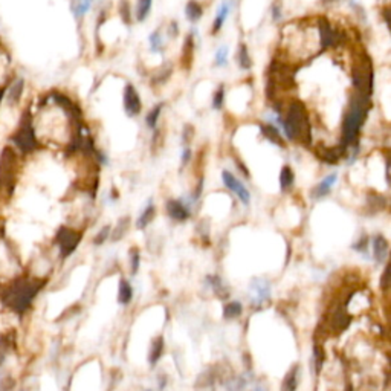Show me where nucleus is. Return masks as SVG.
I'll list each match as a JSON object with an SVG mask.
<instances>
[{
  "label": "nucleus",
  "mask_w": 391,
  "mask_h": 391,
  "mask_svg": "<svg viewBox=\"0 0 391 391\" xmlns=\"http://www.w3.org/2000/svg\"><path fill=\"white\" fill-rule=\"evenodd\" d=\"M167 213L168 216L176 220V222H185L188 217H189V210L180 202V201H176V199H170L167 201Z\"/></svg>",
  "instance_id": "4468645a"
},
{
  "label": "nucleus",
  "mask_w": 391,
  "mask_h": 391,
  "mask_svg": "<svg viewBox=\"0 0 391 391\" xmlns=\"http://www.w3.org/2000/svg\"><path fill=\"white\" fill-rule=\"evenodd\" d=\"M353 86L356 93L362 96H370L373 90V64L365 52L355 55L353 61Z\"/></svg>",
  "instance_id": "423d86ee"
},
{
  "label": "nucleus",
  "mask_w": 391,
  "mask_h": 391,
  "mask_svg": "<svg viewBox=\"0 0 391 391\" xmlns=\"http://www.w3.org/2000/svg\"><path fill=\"white\" fill-rule=\"evenodd\" d=\"M367 205H368L373 211H382V210L386 207V199L383 198L382 194L371 191V192L368 194V198H367Z\"/></svg>",
  "instance_id": "cd10ccee"
},
{
  "label": "nucleus",
  "mask_w": 391,
  "mask_h": 391,
  "mask_svg": "<svg viewBox=\"0 0 391 391\" xmlns=\"http://www.w3.org/2000/svg\"><path fill=\"white\" fill-rule=\"evenodd\" d=\"M162 109H164V104L161 103V104H158V106H154V107L147 113V116H145V124H147L150 129H156V124H158V121H159V116H161Z\"/></svg>",
  "instance_id": "7c9ffc66"
},
{
  "label": "nucleus",
  "mask_w": 391,
  "mask_h": 391,
  "mask_svg": "<svg viewBox=\"0 0 391 391\" xmlns=\"http://www.w3.org/2000/svg\"><path fill=\"white\" fill-rule=\"evenodd\" d=\"M243 314V306L239 301H231L223 307V317L226 320H236Z\"/></svg>",
  "instance_id": "393cba45"
},
{
  "label": "nucleus",
  "mask_w": 391,
  "mask_h": 391,
  "mask_svg": "<svg viewBox=\"0 0 391 391\" xmlns=\"http://www.w3.org/2000/svg\"><path fill=\"white\" fill-rule=\"evenodd\" d=\"M207 281L210 283V286L213 287V290L216 292L217 297H220V298H226L228 297V287L223 286V281H222L220 277L210 275V277H207Z\"/></svg>",
  "instance_id": "c756f323"
},
{
  "label": "nucleus",
  "mask_w": 391,
  "mask_h": 391,
  "mask_svg": "<svg viewBox=\"0 0 391 391\" xmlns=\"http://www.w3.org/2000/svg\"><path fill=\"white\" fill-rule=\"evenodd\" d=\"M261 132H263V135H264L269 141H272L273 144L284 147V141H283V138H281V133L278 132V129H277L275 126H272V124H263V126H261Z\"/></svg>",
  "instance_id": "b1692460"
},
{
  "label": "nucleus",
  "mask_w": 391,
  "mask_h": 391,
  "mask_svg": "<svg viewBox=\"0 0 391 391\" xmlns=\"http://www.w3.org/2000/svg\"><path fill=\"white\" fill-rule=\"evenodd\" d=\"M80 242H81V232H78L69 226L58 228L55 234V245L58 246L60 255L63 258H67L78 248Z\"/></svg>",
  "instance_id": "0eeeda50"
},
{
  "label": "nucleus",
  "mask_w": 391,
  "mask_h": 391,
  "mask_svg": "<svg viewBox=\"0 0 391 391\" xmlns=\"http://www.w3.org/2000/svg\"><path fill=\"white\" fill-rule=\"evenodd\" d=\"M120 14H121L123 22H124L126 25H132L133 16H132V7H130L129 0H121V4H120Z\"/></svg>",
  "instance_id": "f704fd0d"
},
{
  "label": "nucleus",
  "mask_w": 391,
  "mask_h": 391,
  "mask_svg": "<svg viewBox=\"0 0 391 391\" xmlns=\"http://www.w3.org/2000/svg\"><path fill=\"white\" fill-rule=\"evenodd\" d=\"M345 153V148L342 145L335 147V148H329L324 145H320L317 148V156H320V159L327 162V164H336Z\"/></svg>",
  "instance_id": "ddd939ff"
},
{
  "label": "nucleus",
  "mask_w": 391,
  "mask_h": 391,
  "mask_svg": "<svg viewBox=\"0 0 391 391\" xmlns=\"http://www.w3.org/2000/svg\"><path fill=\"white\" fill-rule=\"evenodd\" d=\"M5 359H7V351L0 348V365H4Z\"/></svg>",
  "instance_id": "3c124183"
},
{
  "label": "nucleus",
  "mask_w": 391,
  "mask_h": 391,
  "mask_svg": "<svg viewBox=\"0 0 391 391\" xmlns=\"http://www.w3.org/2000/svg\"><path fill=\"white\" fill-rule=\"evenodd\" d=\"M239 64H240L242 69H251L252 67V58H251L248 46L245 43H242L240 48H239Z\"/></svg>",
  "instance_id": "2f4dec72"
},
{
  "label": "nucleus",
  "mask_w": 391,
  "mask_h": 391,
  "mask_svg": "<svg viewBox=\"0 0 391 391\" xmlns=\"http://www.w3.org/2000/svg\"><path fill=\"white\" fill-rule=\"evenodd\" d=\"M86 2H89V4H92V0H86Z\"/></svg>",
  "instance_id": "5fc2aeb1"
},
{
  "label": "nucleus",
  "mask_w": 391,
  "mask_h": 391,
  "mask_svg": "<svg viewBox=\"0 0 391 391\" xmlns=\"http://www.w3.org/2000/svg\"><path fill=\"white\" fill-rule=\"evenodd\" d=\"M388 249H389V245H388V240L383 237V236H376L373 239V257L377 263H383L388 257Z\"/></svg>",
  "instance_id": "dca6fc26"
},
{
  "label": "nucleus",
  "mask_w": 391,
  "mask_h": 391,
  "mask_svg": "<svg viewBox=\"0 0 391 391\" xmlns=\"http://www.w3.org/2000/svg\"><path fill=\"white\" fill-rule=\"evenodd\" d=\"M133 298V287L127 280H121L120 283V292H118V303L123 306H127Z\"/></svg>",
  "instance_id": "a878e982"
},
{
  "label": "nucleus",
  "mask_w": 391,
  "mask_h": 391,
  "mask_svg": "<svg viewBox=\"0 0 391 391\" xmlns=\"http://www.w3.org/2000/svg\"><path fill=\"white\" fill-rule=\"evenodd\" d=\"M283 129L289 141L301 142L309 145L312 139L310 124L306 106L301 101H292L283 118Z\"/></svg>",
  "instance_id": "7ed1b4c3"
},
{
  "label": "nucleus",
  "mask_w": 391,
  "mask_h": 391,
  "mask_svg": "<svg viewBox=\"0 0 391 391\" xmlns=\"http://www.w3.org/2000/svg\"><path fill=\"white\" fill-rule=\"evenodd\" d=\"M194 138V127L191 124H185L183 130H182V141L185 144H189Z\"/></svg>",
  "instance_id": "79ce46f5"
},
{
  "label": "nucleus",
  "mask_w": 391,
  "mask_h": 391,
  "mask_svg": "<svg viewBox=\"0 0 391 391\" xmlns=\"http://www.w3.org/2000/svg\"><path fill=\"white\" fill-rule=\"evenodd\" d=\"M202 189H204V177H199V183H198V186L194 188V192H192V196H191L192 201H196V199L201 198Z\"/></svg>",
  "instance_id": "de8ad7c7"
},
{
  "label": "nucleus",
  "mask_w": 391,
  "mask_h": 391,
  "mask_svg": "<svg viewBox=\"0 0 391 391\" xmlns=\"http://www.w3.org/2000/svg\"><path fill=\"white\" fill-rule=\"evenodd\" d=\"M23 90H25V81L23 78H14V80L8 84V87L5 89V93H4V98H7V103L13 107V106H17L22 100V95H23Z\"/></svg>",
  "instance_id": "f8f14e48"
},
{
  "label": "nucleus",
  "mask_w": 391,
  "mask_h": 391,
  "mask_svg": "<svg viewBox=\"0 0 391 391\" xmlns=\"http://www.w3.org/2000/svg\"><path fill=\"white\" fill-rule=\"evenodd\" d=\"M214 64L217 67H223L228 64V48L226 46H220L216 52V58H214Z\"/></svg>",
  "instance_id": "c9c22d12"
},
{
  "label": "nucleus",
  "mask_w": 391,
  "mask_h": 391,
  "mask_svg": "<svg viewBox=\"0 0 391 391\" xmlns=\"http://www.w3.org/2000/svg\"><path fill=\"white\" fill-rule=\"evenodd\" d=\"M223 100H225V87L223 84L217 87V90L214 92V96H213V107L216 110H220L222 106H223Z\"/></svg>",
  "instance_id": "58836bf2"
},
{
  "label": "nucleus",
  "mask_w": 391,
  "mask_h": 391,
  "mask_svg": "<svg viewBox=\"0 0 391 391\" xmlns=\"http://www.w3.org/2000/svg\"><path fill=\"white\" fill-rule=\"evenodd\" d=\"M168 34H170L173 38H176V37L179 35V28H177V23H176V22H171V25H170V28H168Z\"/></svg>",
  "instance_id": "8fccbe9b"
},
{
  "label": "nucleus",
  "mask_w": 391,
  "mask_h": 391,
  "mask_svg": "<svg viewBox=\"0 0 391 391\" xmlns=\"http://www.w3.org/2000/svg\"><path fill=\"white\" fill-rule=\"evenodd\" d=\"M298 376H300V367L295 365L286 373V376L283 379V383H281V391H297Z\"/></svg>",
  "instance_id": "a211bd4d"
},
{
  "label": "nucleus",
  "mask_w": 391,
  "mask_h": 391,
  "mask_svg": "<svg viewBox=\"0 0 391 391\" xmlns=\"http://www.w3.org/2000/svg\"><path fill=\"white\" fill-rule=\"evenodd\" d=\"M367 246H368V237H367V236H362L361 240L353 245V249H356L358 252H365V251H367Z\"/></svg>",
  "instance_id": "a18cd8bd"
},
{
  "label": "nucleus",
  "mask_w": 391,
  "mask_h": 391,
  "mask_svg": "<svg viewBox=\"0 0 391 391\" xmlns=\"http://www.w3.org/2000/svg\"><path fill=\"white\" fill-rule=\"evenodd\" d=\"M11 142L14 145V150L17 154H31L40 147V142L37 139L35 129L32 124V115L29 110H25L22 113V118L19 121V126L16 132L11 136Z\"/></svg>",
  "instance_id": "39448f33"
},
{
  "label": "nucleus",
  "mask_w": 391,
  "mask_h": 391,
  "mask_svg": "<svg viewBox=\"0 0 391 391\" xmlns=\"http://www.w3.org/2000/svg\"><path fill=\"white\" fill-rule=\"evenodd\" d=\"M154 217H156V207L150 202V204L145 207V210L142 211V214L139 216L138 222H136L138 229H144V228H147V226L153 222Z\"/></svg>",
  "instance_id": "5701e85b"
},
{
  "label": "nucleus",
  "mask_w": 391,
  "mask_h": 391,
  "mask_svg": "<svg viewBox=\"0 0 391 391\" xmlns=\"http://www.w3.org/2000/svg\"><path fill=\"white\" fill-rule=\"evenodd\" d=\"M171 72H173V66L171 64H165L164 67H161V70L158 73L153 76L151 84H162V83H165L170 78Z\"/></svg>",
  "instance_id": "473e14b6"
},
{
  "label": "nucleus",
  "mask_w": 391,
  "mask_h": 391,
  "mask_svg": "<svg viewBox=\"0 0 391 391\" xmlns=\"http://www.w3.org/2000/svg\"><path fill=\"white\" fill-rule=\"evenodd\" d=\"M14 388V379L13 377H4L0 380V391H13Z\"/></svg>",
  "instance_id": "37998d69"
},
{
  "label": "nucleus",
  "mask_w": 391,
  "mask_h": 391,
  "mask_svg": "<svg viewBox=\"0 0 391 391\" xmlns=\"http://www.w3.org/2000/svg\"><path fill=\"white\" fill-rule=\"evenodd\" d=\"M318 29H320V42H321V46H323L324 49H326V48L336 46V45H341V43L345 40L344 31L333 29L332 25H330L324 17L320 19Z\"/></svg>",
  "instance_id": "6e6552de"
},
{
  "label": "nucleus",
  "mask_w": 391,
  "mask_h": 391,
  "mask_svg": "<svg viewBox=\"0 0 391 391\" xmlns=\"http://www.w3.org/2000/svg\"><path fill=\"white\" fill-rule=\"evenodd\" d=\"M336 2H339V0H321L323 5H333V4H336Z\"/></svg>",
  "instance_id": "603ef678"
},
{
  "label": "nucleus",
  "mask_w": 391,
  "mask_h": 391,
  "mask_svg": "<svg viewBox=\"0 0 391 391\" xmlns=\"http://www.w3.org/2000/svg\"><path fill=\"white\" fill-rule=\"evenodd\" d=\"M150 49L153 52H159V51H164V40H162V35L158 31H154L151 35H150Z\"/></svg>",
  "instance_id": "72a5a7b5"
},
{
  "label": "nucleus",
  "mask_w": 391,
  "mask_h": 391,
  "mask_svg": "<svg viewBox=\"0 0 391 391\" xmlns=\"http://www.w3.org/2000/svg\"><path fill=\"white\" fill-rule=\"evenodd\" d=\"M124 110L130 118L139 115L142 110V101L139 98V93L132 84H127L124 89Z\"/></svg>",
  "instance_id": "9b49d317"
},
{
  "label": "nucleus",
  "mask_w": 391,
  "mask_h": 391,
  "mask_svg": "<svg viewBox=\"0 0 391 391\" xmlns=\"http://www.w3.org/2000/svg\"><path fill=\"white\" fill-rule=\"evenodd\" d=\"M295 182V174L289 165H284L280 171V188L283 191H287Z\"/></svg>",
  "instance_id": "bb28decb"
},
{
  "label": "nucleus",
  "mask_w": 391,
  "mask_h": 391,
  "mask_svg": "<svg viewBox=\"0 0 391 391\" xmlns=\"http://www.w3.org/2000/svg\"><path fill=\"white\" fill-rule=\"evenodd\" d=\"M270 13H272V17L275 22H278L283 16V4L281 0H275V2L272 4V8H270Z\"/></svg>",
  "instance_id": "a19ab883"
},
{
  "label": "nucleus",
  "mask_w": 391,
  "mask_h": 391,
  "mask_svg": "<svg viewBox=\"0 0 391 391\" xmlns=\"http://www.w3.org/2000/svg\"><path fill=\"white\" fill-rule=\"evenodd\" d=\"M45 283L46 281L43 278L37 277H16L7 281L4 287H0V301L14 314L23 315L29 310L38 292L43 289Z\"/></svg>",
  "instance_id": "f257e3e1"
},
{
  "label": "nucleus",
  "mask_w": 391,
  "mask_h": 391,
  "mask_svg": "<svg viewBox=\"0 0 391 391\" xmlns=\"http://www.w3.org/2000/svg\"><path fill=\"white\" fill-rule=\"evenodd\" d=\"M252 391H264V389H263V388H261V386H257V388H254V389H252Z\"/></svg>",
  "instance_id": "864d4df0"
},
{
  "label": "nucleus",
  "mask_w": 391,
  "mask_h": 391,
  "mask_svg": "<svg viewBox=\"0 0 391 391\" xmlns=\"http://www.w3.org/2000/svg\"><path fill=\"white\" fill-rule=\"evenodd\" d=\"M139 264H141V255H139V251L138 248H132L130 251V269H132V273L133 275H136L138 270H139Z\"/></svg>",
  "instance_id": "e433bc0d"
},
{
  "label": "nucleus",
  "mask_w": 391,
  "mask_h": 391,
  "mask_svg": "<svg viewBox=\"0 0 391 391\" xmlns=\"http://www.w3.org/2000/svg\"><path fill=\"white\" fill-rule=\"evenodd\" d=\"M234 162H236V165H237V168L245 174V177H251V173H249V170H248V167L245 165V162L239 158V156H234Z\"/></svg>",
  "instance_id": "c03bdc74"
},
{
  "label": "nucleus",
  "mask_w": 391,
  "mask_h": 391,
  "mask_svg": "<svg viewBox=\"0 0 391 391\" xmlns=\"http://www.w3.org/2000/svg\"><path fill=\"white\" fill-rule=\"evenodd\" d=\"M110 232H112V228H110L109 225L103 226V228H101V231L96 234V236H95V239H93V245H96V246L103 245V243H104L107 239H110Z\"/></svg>",
  "instance_id": "4c0bfd02"
},
{
  "label": "nucleus",
  "mask_w": 391,
  "mask_h": 391,
  "mask_svg": "<svg viewBox=\"0 0 391 391\" xmlns=\"http://www.w3.org/2000/svg\"><path fill=\"white\" fill-rule=\"evenodd\" d=\"M368 113V98L359 93L353 95L350 100L348 110L344 116L342 123V147L347 148L348 145H355L358 135L361 132L362 124L367 120Z\"/></svg>",
  "instance_id": "f03ea898"
},
{
  "label": "nucleus",
  "mask_w": 391,
  "mask_h": 391,
  "mask_svg": "<svg viewBox=\"0 0 391 391\" xmlns=\"http://www.w3.org/2000/svg\"><path fill=\"white\" fill-rule=\"evenodd\" d=\"M388 275H389V266H386V267H385V270H383V275H382V280H380V286H382V289H383V290H386V289H388Z\"/></svg>",
  "instance_id": "09e8293b"
},
{
  "label": "nucleus",
  "mask_w": 391,
  "mask_h": 391,
  "mask_svg": "<svg viewBox=\"0 0 391 391\" xmlns=\"http://www.w3.org/2000/svg\"><path fill=\"white\" fill-rule=\"evenodd\" d=\"M194 37L192 34H188L185 38V43L182 46V66L189 70L194 61Z\"/></svg>",
  "instance_id": "f3484780"
},
{
  "label": "nucleus",
  "mask_w": 391,
  "mask_h": 391,
  "mask_svg": "<svg viewBox=\"0 0 391 391\" xmlns=\"http://www.w3.org/2000/svg\"><path fill=\"white\" fill-rule=\"evenodd\" d=\"M249 298L254 307H261L270 298V284L266 280H254L249 287Z\"/></svg>",
  "instance_id": "9d476101"
},
{
  "label": "nucleus",
  "mask_w": 391,
  "mask_h": 391,
  "mask_svg": "<svg viewBox=\"0 0 391 391\" xmlns=\"http://www.w3.org/2000/svg\"><path fill=\"white\" fill-rule=\"evenodd\" d=\"M336 179H338V176L335 173L326 176L317 186H314V189H312V198H314L315 201H318V199H323V198H326V196H329L330 191H332V186L336 183Z\"/></svg>",
  "instance_id": "2eb2a0df"
},
{
  "label": "nucleus",
  "mask_w": 391,
  "mask_h": 391,
  "mask_svg": "<svg viewBox=\"0 0 391 391\" xmlns=\"http://www.w3.org/2000/svg\"><path fill=\"white\" fill-rule=\"evenodd\" d=\"M129 228H130V217H123V219H120L118 223H116V226H115V229L110 232V239H112L113 242L121 240V239L126 236V232L129 231Z\"/></svg>",
  "instance_id": "4be33fe9"
},
{
  "label": "nucleus",
  "mask_w": 391,
  "mask_h": 391,
  "mask_svg": "<svg viewBox=\"0 0 391 391\" xmlns=\"http://www.w3.org/2000/svg\"><path fill=\"white\" fill-rule=\"evenodd\" d=\"M147 391H150V389H147Z\"/></svg>",
  "instance_id": "6e6d98bb"
},
{
  "label": "nucleus",
  "mask_w": 391,
  "mask_h": 391,
  "mask_svg": "<svg viewBox=\"0 0 391 391\" xmlns=\"http://www.w3.org/2000/svg\"><path fill=\"white\" fill-rule=\"evenodd\" d=\"M222 179H223L225 186H226L228 189H231L234 194H236L243 205H249V202H251V192L248 191V188H246L236 176H234L231 171L225 170V171L222 173Z\"/></svg>",
  "instance_id": "1a4fd4ad"
},
{
  "label": "nucleus",
  "mask_w": 391,
  "mask_h": 391,
  "mask_svg": "<svg viewBox=\"0 0 391 391\" xmlns=\"http://www.w3.org/2000/svg\"><path fill=\"white\" fill-rule=\"evenodd\" d=\"M191 156H192L191 148H185V150L182 151V156H180V165H182V167H186V165H188V162H189V159H191Z\"/></svg>",
  "instance_id": "49530a36"
},
{
  "label": "nucleus",
  "mask_w": 391,
  "mask_h": 391,
  "mask_svg": "<svg viewBox=\"0 0 391 391\" xmlns=\"http://www.w3.org/2000/svg\"><path fill=\"white\" fill-rule=\"evenodd\" d=\"M162 351H164V338L159 336L156 338L151 342V348H150V355H148V361L151 365H156L159 362L161 356H162Z\"/></svg>",
  "instance_id": "412c9836"
},
{
  "label": "nucleus",
  "mask_w": 391,
  "mask_h": 391,
  "mask_svg": "<svg viewBox=\"0 0 391 391\" xmlns=\"http://www.w3.org/2000/svg\"><path fill=\"white\" fill-rule=\"evenodd\" d=\"M19 167V154L11 147L7 145L0 151V199H8L14 191L16 177Z\"/></svg>",
  "instance_id": "20e7f679"
},
{
  "label": "nucleus",
  "mask_w": 391,
  "mask_h": 391,
  "mask_svg": "<svg viewBox=\"0 0 391 391\" xmlns=\"http://www.w3.org/2000/svg\"><path fill=\"white\" fill-rule=\"evenodd\" d=\"M229 13H231V4H226V2L222 4L220 8H219V11H217V14H216L214 23H213V34H214V35L219 34V31L223 28V23H225L226 17L229 16Z\"/></svg>",
  "instance_id": "aec40b11"
},
{
  "label": "nucleus",
  "mask_w": 391,
  "mask_h": 391,
  "mask_svg": "<svg viewBox=\"0 0 391 391\" xmlns=\"http://www.w3.org/2000/svg\"><path fill=\"white\" fill-rule=\"evenodd\" d=\"M151 5H153V0H138L136 10H135V16L138 22H144L148 17L151 11Z\"/></svg>",
  "instance_id": "c85d7f7f"
},
{
  "label": "nucleus",
  "mask_w": 391,
  "mask_h": 391,
  "mask_svg": "<svg viewBox=\"0 0 391 391\" xmlns=\"http://www.w3.org/2000/svg\"><path fill=\"white\" fill-rule=\"evenodd\" d=\"M89 8H90V4L86 2V0H81V2H78V4L72 8V11H73V14H75L76 17H81V16H84V14L89 11Z\"/></svg>",
  "instance_id": "ea45409f"
},
{
  "label": "nucleus",
  "mask_w": 391,
  "mask_h": 391,
  "mask_svg": "<svg viewBox=\"0 0 391 391\" xmlns=\"http://www.w3.org/2000/svg\"><path fill=\"white\" fill-rule=\"evenodd\" d=\"M185 16L189 22H199L204 16V8L198 0H189L185 7Z\"/></svg>",
  "instance_id": "6ab92c4d"
}]
</instances>
